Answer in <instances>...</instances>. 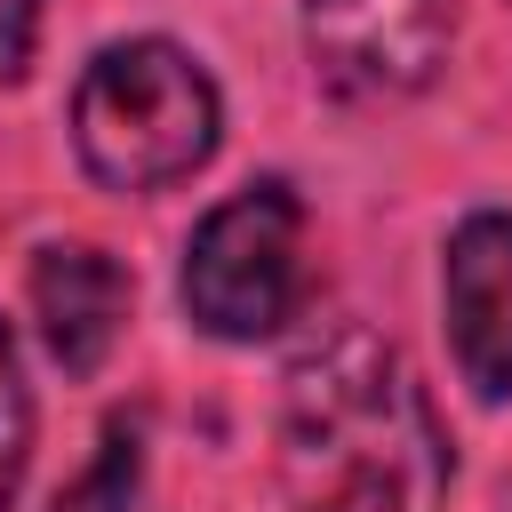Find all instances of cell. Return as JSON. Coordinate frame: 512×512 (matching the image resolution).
Returning <instances> with one entry per match:
<instances>
[{
	"label": "cell",
	"mask_w": 512,
	"mask_h": 512,
	"mask_svg": "<svg viewBox=\"0 0 512 512\" xmlns=\"http://www.w3.org/2000/svg\"><path fill=\"white\" fill-rule=\"evenodd\" d=\"M448 432L416 368L360 320H336L280 376L288 512H448Z\"/></svg>",
	"instance_id": "obj_1"
},
{
	"label": "cell",
	"mask_w": 512,
	"mask_h": 512,
	"mask_svg": "<svg viewBox=\"0 0 512 512\" xmlns=\"http://www.w3.org/2000/svg\"><path fill=\"white\" fill-rule=\"evenodd\" d=\"M224 136V96L208 64L160 32L112 40L72 80V152L104 192H168L208 168Z\"/></svg>",
	"instance_id": "obj_2"
},
{
	"label": "cell",
	"mask_w": 512,
	"mask_h": 512,
	"mask_svg": "<svg viewBox=\"0 0 512 512\" xmlns=\"http://www.w3.org/2000/svg\"><path fill=\"white\" fill-rule=\"evenodd\" d=\"M184 312L224 344H256L296 320L304 296V200L288 176H256L216 200L184 240Z\"/></svg>",
	"instance_id": "obj_3"
},
{
	"label": "cell",
	"mask_w": 512,
	"mask_h": 512,
	"mask_svg": "<svg viewBox=\"0 0 512 512\" xmlns=\"http://www.w3.org/2000/svg\"><path fill=\"white\" fill-rule=\"evenodd\" d=\"M456 32V0H304V48L328 96L392 104L416 96Z\"/></svg>",
	"instance_id": "obj_4"
},
{
	"label": "cell",
	"mask_w": 512,
	"mask_h": 512,
	"mask_svg": "<svg viewBox=\"0 0 512 512\" xmlns=\"http://www.w3.org/2000/svg\"><path fill=\"white\" fill-rule=\"evenodd\" d=\"M440 312H448V344L456 368L480 400L512 392V216L480 208L448 232L440 256Z\"/></svg>",
	"instance_id": "obj_5"
},
{
	"label": "cell",
	"mask_w": 512,
	"mask_h": 512,
	"mask_svg": "<svg viewBox=\"0 0 512 512\" xmlns=\"http://www.w3.org/2000/svg\"><path fill=\"white\" fill-rule=\"evenodd\" d=\"M128 296H136L128 272L88 240H56V248L32 256V320H40V336H48L64 376H96L112 360Z\"/></svg>",
	"instance_id": "obj_6"
},
{
	"label": "cell",
	"mask_w": 512,
	"mask_h": 512,
	"mask_svg": "<svg viewBox=\"0 0 512 512\" xmlns=\"http://www.w3.org/2000/svg\"><path fill=\"white\" fill-rule=\"evenodd\" d=\"M136 480H144V448H136L128 424H112L104 448H96V464H88L48 512H136Z\"/></svg>",
	"instance_id": "obj_7"
},
{
	"label": "cell",
	"mask_w": 512,
	"mask_h": 512,
	"mask_svg": "<svg viewBox=\"0 0 512 512\" xmlns=\"http://www.w3.org/2000/svg\"><path fill=\"white\" fill-rule=\"evenodd\" d=\"M24 464H32V384H24L16 328L0 320V512L16 504V488H24Z\"/></svg>",
	"instance_id": "obj_8"
},
{
	"label": "cell",
	"mask_w": 512,
	"mask_h": 512,
	"mask_svg": "<svg viewBox=\"0 0 512 512\" xmlns=\"http://www.w3.org/2000/svg\"><path fill=\"white\" fill-rule=\"evenodd\" d=\"M32 40H40V0H0V80L32 72Z\"/></svg>",
	"instance_id": "obj_9"
}]
</instances>
